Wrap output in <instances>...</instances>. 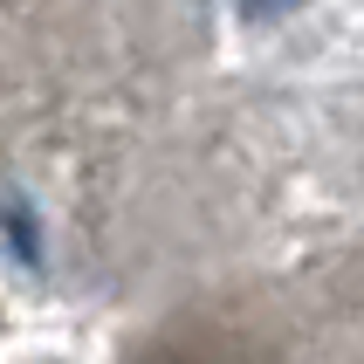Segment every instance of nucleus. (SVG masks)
Wrapping results in <instances>:
<instances>
[{
  "instance_id": "1",
  "label": "nucleus",
  "mask_w": 364,
  "mask_h": 364,
  "mask_svg": "<svg viewBox=\"0 0 364 364\" xmlns=\"http://www.w3.org/2000/svg\"><path fill=\"white\" fill-rule=\"evenodd\" d=\"M0 247H7L21 268H41L48 234H41V213H35V200H28V193H0Z\"/></svg>"
},
{
  "instance_id": "2",
  "label": "nucleus",
  "mask_w": 364,
  "mask_h": 364,
  "mask_svg": "<svg viewBox=\"0 0 364 364\" xmlns=\"http://www.w3.org/2000/svg\"><path fill=\"white\" fill-rule=\"evenodd\" d=\"M289 0H241V14H255V21H268V14H282Z\"/></svg>"
}]
</instances>
